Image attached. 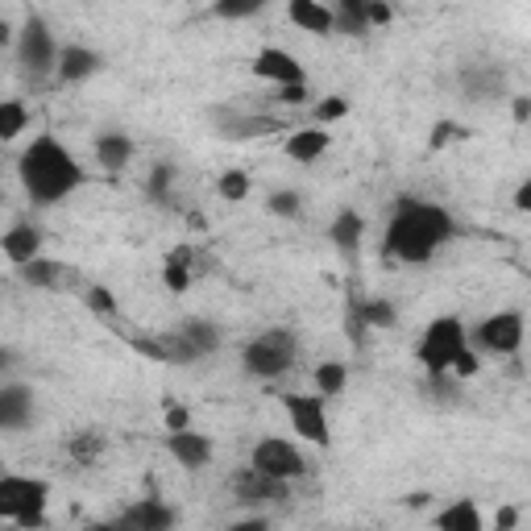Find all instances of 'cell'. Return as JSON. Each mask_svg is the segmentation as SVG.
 <instances>
[{"label": "cell", "instance_id": "obj_1", "mask_svg": "<svg viewBox=\"0 0 531 531\" xmlns=\"http://www.w3.org/2000/svg\"><path fill=\"white\" fill-rule=\"evenodd\" d=\"M453 216L436 208V204H419V200H403L395 220L386 229L382 254L399 258V262H428L444 241H453Z\"/></svg>", "mask_w": 531, "mask_h": 531}, {"label": "cell", "instance_id": "obj_2", "mask_svg": "<svg viewBox=\"0 0 531 531\" xmlns=\"http://www.w3.org/2000/svg\"><path fill=\"white\" fill-rule=\"evenodd\" d=\"M17 175L34 204H59L75 187H83V166L54 137H34V146L17 162Z\"/></svg>", "mask_w": 531, "mask_h": 531}, {"label": "cell", "instance_id": "obj_3", "mask_svg": "<svg viewBox=\"0 0 531 531\" xmlns=\"http://www.w3.org/2000/svg\"><path fill=\"white\" fill-rule=\"evenodd\" d=\"M46 498H50V482L5 473L0 478V519H13L25 531H34L46 519Z\"/></svg>", "mask_w": 531, "mask_h": 531}, {"label": "cell", "instance_id": "obj_4", "mask_svg": "<svg viewBox=\"0 0 531 531\" xmlns=\"http://www.w3.org/2000/svg\"><path fill=\"white\" fill-rule=\"evenodd\" d=\"M295 357H299V337H295L291 328H266L241 353L245 370L254 374V378H278V374H287L295 366Z\"/></svg>", "mask_w": 531, "mask_h": 531}, {"label": "cell", "instance_id": "obj_5", "mask_svg": "<svg viewBox=\"0 0 531 531\" xmlns=\"http://www.w3.org/2000/svg\"><path fill=\"white\" fill-rule=\"evenodd\" d=\"M465 349V324L457 316H440L424 328V341H419V361H424V370L432 378L449 374L453 357Z\"/></svg>", "mask_w": 531, "mask_h": 531}, {"label": "cell", "instance_id": "obj_6", "mask_svg": "<svg viewBox=\"0 0 531 531\" xmlns=\"http://www.w3.org/2000/svg\"><path fill=\"white\" fill-rule=\"evenodd\" d=\"M249 465H254L258 473H266V478H274V482H295V478H303V473H307L303 453L295 449V444L278 440V436L258 440L254 453H249Z\"/></svg>", "mask_w": 531, "mask_h": 531}, {"label": "cell", "instance_id": "obj_7", "mask_svg": "<svg viewBox=\"0 0 531 531\" xmlns=\"http://www.w3.org/2000/svg\"><path fill=\"white\" fill-rule=\"evenodd\" d=\"M287 407V419H291V428L299 432V440L307 444H316V449H328V415H324V399L320 395H287L283 399Z\"/></svg>", "mask_w": 531, "mask_h": 531}, {"label": "cell", "instance_id": "obj_8", "mask_svg": "<svg viewBox=\"0 0 531 531\" xmlns=\"http://www.w3.org/2000/svg\"><path fill=\"white\" fill-rule=\"evenodd\" d=\"M17 54H21V67H25V71H34V75H42V71L54 67L59 50H54L50 30H46V21H42V17H30V21L21 25V34H17Z\"/></svg>", "mask_w": 531, "mask_h": 531}, {"label": "cell", "instance_id": "obj_9", "mask_svg": "<svg viewBox=\"0 0 531 531\" xmlns=\"http://www.w3.org/2000/svg\"><path fill=\"white\" fill-rule=\"evenodd\" d=\"M478 345L498 353V357H511L519 353L523 345V316L519 312H498V316H486L478 324Z\"/></svg>", "mask_w": 531, "mask_h": 531}, {"label": "cell", "instance_id": "obj_10", "mask_svg": "<svg viewBox=\"0 0 531 531\" xmlns=\"http://www.w3.org/2000/svg\"><path fill=\"white\" fill-rule=\"evenodd\" d=\"M229 490L237 494V502H245V507H258V502H283L287 498V482L266 478V473H258L254 465L237 469L233 478H229Z\"/></svg>", "mask_w": 531, "mask_h": 531}, {"label": "cell", "instance_id": "obj_11", "mask_svg": "<svg viewBox=\"0 0 531 531\" xmlns=\"http://www.w3.org/2000/svg\"><path fill=\"white\" fill-rule=\"evenodd\" d=\"M254 75L274 79L278 88H287V83H307L299 59H295V54H287V50H278V46H266V50L254 54Z\"/></svg>", "mask_w": 531, "mask_h": 531}, {"label": "cell", "instance_id": "obj_12", "mask_svg": "<svg viewBox=\"0 0 531 531\" xmlns=\"http://www.w3.org/2000/svg\"><path fill=\"white\" fill-rule=\"evenodd\" d=\"M166 453H171L183 469H204L212 461V440L200 436V432H171L166 436Z\"/></svg>", "mask_w": 531, "mask_h": 531}, {"label": "cell", "instance_id": "obj_13", "mask_svg": "<svg viewBox=\"0 0 531 531\" xmlns=\"http://www.w3.org/2000/svg\"><path fill=\"white\" fill-rule=\"evenodd\" d=\"M117 523L129 527V531H171V527H175V511L166 507V502L146 498V502H133V507H129Z\"/></svg>", "mask_w": 531, "mask_h": 531}, {"label": "cell", "instance_id": "obj_14", "mask_svg": "<svg viewBox=\"0 0 531 531\" xmlns=\"http://www.w3.org/2000/svg\"><path fill=\"white\" fill-rule=\"evenodd\" d=\"M54 63H59V79H63V83H83V79H92V75L104 67L100 54L88 50V46H63Z\"/></svg>", "mask_w": 531, "mask_h": 531}, {"label": "cell", "instance_id": "obj_15", "mask_svg": "<svg viewBox=\"0 0 531 531\" xmlns=\"http://www.w3.org/2000/svg\"><path fill=\"white\" fill-rule=\"evenodd\" d=\"M0 249H5V258L13 266H25V262L42 258V233L34 225H13L5 237H0Z\"/></svg>", "mask_w": 531, "mask_h": 531}, {"label": "cell", "instance_id": "obj_16", "mask_svg": "<svg viewBox=\"0 0 531 531\" xmlns=\"http://www.w3.org/2000/svg\"><path fill=\"white\" fill-rule=\"evenodd\" d=\"M34 415V395L25 386H0V428H25Z\"/></svg>", "mask_w": 531, "mask_h": 531}, {"label": "cell", "instance_id": "obj_17", "mask_svg": "<svg viewBox=\"0 0 531 531\" xmlns=\"http://www.w3.org/2000/svg\"><path fill=\"white\" fill-rule=\"evenodd\" d=\"M436 531H486L482 527V511L473 498H457L436 515Z\"/></svg>", "mask_w": 531, "mask_h": 531}, {"label": "cell", "instance_id": "obj_18", "mask_svg": "<svg viewBox=\"0 0 531 531\" xmlns=\"http://www.w3.org/2000/svg\"><path fill=\"white\" fill-rule=\"evenodd\" d=\"M287 17L299 25L303 34H332V9H324V5H316V0H291L287 5Z\"/></svg>", "mask_w": 531, "mask_h": 531}, {"label": "cell", "instance_id": "obj_19", "mask_svg": "<svg viewBox=\"0 0 531 531\" xmlns=\"http://www.w3.org/2000/svg\"><path fill=\"white\" fill-rule=\"evenodd\" d=\"M17 274L25 278L30 287H63V283H71V270L63 266V262H54V258H34V262H25V266H17Z\"/></svg>", "mask_w": 531, "mask_h": 531}, {"label": "cell", "instance_id": "obj_20", "mask_svg": "<svg viewBox=\"0 0 531 531\" xmlns=\"http://www.w3.org/2000/svg\"><path fill=\"white\" fill-rule=\"evenodd\" d=\"M129 158H133V142L125 133H100L96 137V162L104 171H125Z\"/></svg>", "mask_w": 531, "mask_h": 531}, {"label": "cell", "instance_id": "obj_21", "mask_svg": "<svg viewBox=\"0 0 531 531\" xmlns=\"http://www.w3.org/2000/svg\"><path fill=\"white\" fill-rule=\"evenodd\" d=\"M332 30L337 34H370V17H366V0H341L337 9H332Z\"/></svg>", "mask_w": 531, "mask_h": 531}, {"label": "cell", "instance_id": "obj_22", "mask_svg": "<svg viewBox=\"0 0 531 531\" xmlns=\"http://www.w3.org/2000/svg\"><path fill=\"white\" fill-rule=\"evenodd\" d=\"M332 245H337L341 249V254H357V249H361V233H366V220H361L357 212H341L337 220H332Z\"/></svg>", "mask_w": 531, "mask_h": 531}, {"label": "cell", "instance_id": "obj_23", "mask_svg": "<svg viewBox=\"0 0 531 531\" xmlns=\"http://www.w3.org/2000/svg\"><path fill=\"white\" fill-rule=\"evenodd\" d=\"M324 150H328L324 129H299L287 137V158H295V162H316Z\"/></svg>", "mask_w": 531, "mask_h": 531}, {"label": "cell", "instance_id": "obj_24", "mask_svg": "<svg viewBox=\"0 0 531 531\" xmlns=\"http://www.w3.org/2000/svg\"><path fill=\"white\" fill-rule=\"evenodd\" d=\"M179 332L187 337V345L195 349V357H208V353H216V349H220V328H216V324H208V320H187Z\"/></svg>", "mask_w": 531, "mask_h": 531}, {"label": "cell", "instance_id": "obj_25", "mask_svg": "<svg viewBox=\"0 0 531 531\" xmlns=\"http://www.w3.org/2000/svg\"><path fill=\"white\" fill-rule=\"evenodd\" d=\"M100 453H104V436L100 432H75L71 440H67V457L75 461V465H96L100 461Z\"/></svg>", "mask_w": 531, "mask_h": 531}, {"label": "cell", "instance_id": "obj_26", "mask_svg": "<svg viewBox=\"0 0 531 531\" xmlns=\"http://www.w3.org/2000/svg\"><path fill=\"white\" fill-rule=\"evenodd\" d=\"M349 382V370L341 366V361H324V366H316V395L320 399H337L341 390Z\"/></svg>", "mask_w": 531, "mask_h": 531}, {"label": "cell", "instance_id": "obj_27", "mask_svg": "<svg viewBox=\"0 0 531 531\" xmlns=\"http://www.w3.org/2000/svg\"><path fill=\"white\" fill-rule=\"evenodd\" d=\"M30 113H25L21 100H0V142H13L17 133H25Z\"/></svg>", "mask_w": 531, "mask_h": 531}, {"label": "cell", "instance_id": "obj_28", "mask_svg": "<svg viewBox=\"0 0 531 531\" xmlns=\"http://www.w3.org/2000/svg\"><path fill=\"white\" fill-rule=\"evenodd\" d=\"M357 316H361L366 328H390L399 320V312L386 299H357Z\"/></svg>", "mask_w": 531, "mask_h": 531}, {"label": "cell", "instance_id": "obj_29", "mask_svg": "<svg viewBox=\"0 0 531 531\" xmlns=\"http://www.w3.org/2000/svg\"><path fill=\"white\" fill-rule=\"evenodd\" d=\"M216 191H220V200H229V204H241L245 195H249V175H241V171H229V175H220Z\"/></svg>", "mask_w": 531, "mask_h": 531}, {"label": "cell", "instance_id": "obj_30", "mask_svg": "<svg viewBox=\"0 0 531 531\" xmlns=\"http://www.w3.org/2000/svg\"><path fill=\"white\" fill-rule=\"evenodd\" d=\"M216 13H220V17H229V21H241V17H258L262 5H258V0H220Z\"/></svg>", "mask_w": 531, "mask_h": 531}, {"label": "cell", "instance_id": "obj_31", "mask_svg": "<svg viewBox=\"0 0 531 531\" xmlns=\"http://www.w3.org/2000/svg\"><path fill=\"white\" fill-rule=\"evenodd\" d=\"M171 183H175V166H171V162H158L154 175H150V195H154V200H166Z\"/></svg>", "mask_w": 531, "mask_h": 531}, {"label": "cell", "instance_id": "obj_32", "mask_svg": "<svg viewBox=\"0 0 531 531\" xmlns=\"http://www.w3.org/2000/svg\"><path fill=\"white\" fill-rule=\"evenodd\" d=\"M266 204H270V212H278V216H299V195H295V191H274Z\"/></svg>", "mask_w": 531, "mask_h": 531}, {"label": "cell", "instance_id": "obj_33", "mask_svg": "<svg viewBox=\"0 0 531 531\" xmlns=\"http://www.w3.org/2000/svg\"><path fill=\"white\" fill-rule=\"evenodd\" d=\"M88 307H92V312H100V316H113L117 299H113V291H108V287H92L88 291Z\"/></svg>", "mask_w": 531, "mask_h": 531}, {"label": "cell", "instance_id": "obj_34", "mask_svg": "<svg viewBox=\"0 0 531 531\" xmlns=\"http://www.w3.org/2000/svg\"><path fill=\"white\" fill-rule=\"evenodd\" d=\"M349 113V100L345 96H332L324 104H316V121H341Z\"/></svg>", "mask_w": 531, "mask_h": 531}, {"label": "cell", "instance_id": "obj_35", "mask_svg": "<svg viewBox=\"0 0 531 531\" xmlns=\"http://www.w3.org/2000/svg\"><path fill=\"white\" fill-rule=\"evenodd\" d=\"M449 370H453L457 378H473V374H478V353H473V349L465 345V349L453 357V366H449Z\"/></svg>", "mask_w": 531, "mask_h": 531}, {"label": "cell", "instance_id": "obj_36", "mask_svg": "<svg viewBox=\"0 0 531 531\" xmlns=\"http://www.w3.org/2000/svg\"><path fill=\"white\" fill-rule=\"evenodd\" d=\"M162 278H166V287H171V291H187L191 270H187V266H171V262H166V266H162Z\"/></svg>", "mask_w": 531, "mask_h": 531}, {"label": "cell", "instance_id": "obj_37", "mask_svg": "<svg viewBox=\"0 0 531 531\" xmlns=\"http://www.w3.org/2000/svg\"><path fill=\"white\" fill-rule=\"evenodd\" d=\"M129 345H133L137 353H146V357L162 361V341H158V337H133V332H129Z\"/></svg>", "mask_w": 531, "mask_h": 531}, {"label": "cell", "instance_id": "obj_38", "mask_svg": "<svg viewBox=\"0 0 531 531\" xmlns=\"http://www.w3.org/2000/svg\"><path fill=\"white\" fill-rule=\"evenodd\" d=\"M519 527V507H502L494 515V531H515Z\"/></svg>", "mask_w": 531, "mask_h": 531}, {"label": "cell", "instance_id": "obj_39", "mask_svg": "<svg viewBox=\"0 0 531 531\" xmlns=\"http://www.w3.org/2000/svg\"><path fill=\"white\" fill-rule=\"evenodd\" d=\"M278 100H283V104H303L307 100V83H287V88H278Z\"/></svg>", "mask_w": 531, "mask_h": 531}, {"label": "cell", "instance_id": "obj_40", "mask_svg": "<svg viewBox=\"0 0 531 531\" xmlns=\"http://www.w3.org/2000/svg\"><path fill=\"white\" fill-rule=\"evenodd\" d=\"M166 432H187V411L183 407H171V415H166Z\"/></svg>", "mask_w": 531, "mask_h": 531}, {"label": "cell", "instance_id": "obj_41", "mask_svg": "<svg viewBox=\"0 0 531 531\" xmlns=\"http://www.w3.org/2000/svg\"><path fill=\"white\" fill-rule=\"evenodd\" d=\"M453 133H457V125H453V121H440V125H436V133H432V150H436V146H444V142H449Z\"/></svg>", "mask_w": 531, "mask_h": 531}, {"label": "cell", "instance_id": "obj_42", "mask_svg": "<svg viewBox=\"0 0 531 531\" xmlns=\"http://www.w3.org/2000/svg\"><path fill=\"white\" fill-rule=\"evenodd\" d=\"M366 17H370V25H386L390 21V9L386 5H370V0H366Z\"/></svg>", "mask_w": 531, "mask_h": 531}, {"label": "cell", "instance_id": "obj_43", "mask_svg": "<svg viewBox=\"0 0 531 531\" xmlns=\"http://www.w3.org/2000/svg\"><path fill=\"white\" fill-rule=\"evenodd\" d=\"M515 208H519V212H527V208H531V179H527V183H519V191H515Z\"/></svg>", "mask_w": 531, "mask_h": 531}, {"label": "cell", "instance_id": "obj_44", "mask_svg": "<svg viewBox=\"0 0 531 531\" xmlns=\"http://www.w3.org/2000/svg\"><path fill=\"white\" fill-rule=\"evenodd\" d=\"M229 531H270V523H266V519H241V523H233Z\"/></svg>", "mask_w": 531, "mask_h": 531}, {"label": "cell", "instance_id": "obj_45", "mask_svg": "<svg viewBox=\"0 0 531 531\" xmlns=\"http://www.w3.org/2000/svg\"><path fill=\"white\" fill-rule=\"evenodd\" d=\"M527 117H531V104H527V96H515V121L523 125Z\"/></svg>", "mask_w": 531, "mask_h": 531}, {"label": "cell", "instance_id": "obj_46", "mask_svg": "<svg viewBox=\"0 0 531 531\" xmlns=\"http://www.w3.org/2000/svg\"><path fill=\"white\" fill-rule=\"evenodd\" d=\"M9 361H13V353H9V349H0V370H9Z\"/></svg>", "mask_w": 531, "mask_h": 531}, {"label": "cell", "instance_id": "obj_47", "mask_svg": "<svg viewBox=\"0 0 531 531\" xmlns=\"http://www.w3.org/2000/svg\"><path fill=\"white\" fill-rule=\"evenodd\" d=\"M0 46H9V25L0 21Z\"/></svg>", "mask_w": 531, "mask_h": 531}, {"label": "cell", "instance_id": "obj_48", "mask_svg": "<svg viewBox=\"0 0 531 531\" xmlns=\"http://www.w3.org/2000/svg\"><path fill=\"white\" fill-rule=\"evenodd\" d=\"M88 531H117V523H96V527H88Z\"/></svg>", "mask_w": 531, "mask_h": 531}, {"label": "cell", "instance_id": "obj_49", "mask_svg": "<svg viewBox=\"0 0 531 531\" xmlns=\"http://www.w3.org/2000/svg\"><path fill=\"white\" fill-rule=\"evenodd\" d=\"M117 531H129V527H121V523H117Z\"/></svg>", "mask_w": 531, "mask_h": 531}]
</instances>
